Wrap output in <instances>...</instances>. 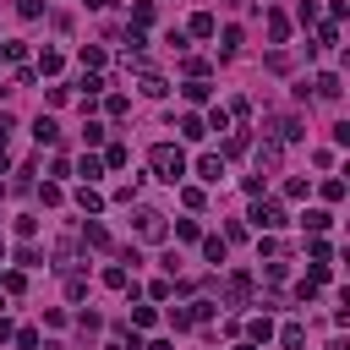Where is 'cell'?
Wrapping results in <instances>:
<instances>
[{
  "label": "cell",
  "mask_w": 350,
  "mask_h": 350,
  "mask_svg": "<svg viewBox=\"0 0 350 350\" xmlns=\"http://www.w3.org/2000/svg\"><path fill=\"white\" fill-rule=\"evenodd\" d=\"M0 191H5V186H0Z\"/></svg>",
  "instance_id": "cell-39"
},
{
  "label": "cell",
  "mask_w": 350,
  "mask_h": 350,
  "mask_svg": "<svg viewBox=\"0 0 350 350\" xmlns=\"http://www.w3.org/2000/svg\"><path fill=\"white\" fill-rule=\"evenodd\" d=\"M246 219H252V230H279V224H284V208H279V202H252Z\"/></svg>",
  "instance_id": "cell-3"
},
{
  "label": "cell",
  "mask_w": 350,
  "mask_h": 350,
  "mask_svg": "<svg viewBox=\"0 0 350 350\" xmlns=\"http://www.w3.org/2000/svg\"><path fill=\"white\" fill-rule=\"evenodd\" d=\"M334 44H339V22H323L317 27V49H334Z\"/></svg>",
  "instance_id": "cell-21"
},
{
  "label": "cell",
  "mask_w": 350,
  "mask_h": 350,
  "mask_svg": "<svg viewBox=\"0 0 350 350\" xmlns=\"http://www.w3.org/2000/svg\"><path fill=\"white\" fill-rule=\"evenodd\" d=\"M104 66V49L98 44H82V71H98Z\"/></svg>",
  "instance_id": "cell-24"
},
{
  "label": "cell",
  "mask_w": 350,
  "mask_h": 350,
  "mask_svg": "<svg viewBox=\"0 0 350 350\" xmlns=\"http://www.w3.org/2000/svg\"><path fill=\"white\" fill-rule=\"evenodd\" d=\"M82 93H88V98H93V93H104V77H98V71H88V77H82Z\"/></svg>",
  "instance_id": "cell-31"
},
{
  "label": "cell",
  "mask_w": 350,
  "mask_h": 350,
  "mask_svg": "<svg viewBox=\"0 0 350 350\" xmlns=\"http://www.w3.org/2000/svg\"><path fill=\"white\" fill-rule=\"evenodd\" d=\"M235 350H257V345H252V339H246V345H235Z\"/></svg>",
  "instance_id": "cell-38"
},
{
  "label": "cell",
  "mask_w": 350,
  "mask_h": 350,
  "mask_svg": "<svg viewBox=\"0 0 350 350\" xmlns=\"http://www.w3.org/2000/svg\"><path fill=\"white\" fill-rule=\"evenodd\" d=\"M268 334H273V323H268V317H252V345H257V339H268Z\"/></svg>",
  "instance_id": "cell-32"
},
{
  "label": "cell",
  "mask_w": 350,
  "mask_h": 350,
  "mask_svg": "<svg viewBox=\"0 0 350 350\" xmlns=\"http://www.w3.org/2000/svg\"><path fill=\"white\" fill-rule=\"evenodd\" d=\"M11 334H16V328H11V317H0V345H5Z\"/></svg>",
  "instance_id": "cell-35"
},
{
  "label": "cell",
  "mask_w": 350,
  "mask_h": 350,
  "mask_svg": "<svg viewBox=\"0 0 350 350\" xmlns=\"http://www.w3.org/2000/svg\"><path fill=\"white\" fill-rule=\"evenodd\" d=\"M208 317H213V301H191L186 306V323H208Z\"/></svg>",
  "instance_id": "cell-26"
},
{
  "label": "cell",
  "mask_w": 350,
  "mask_h": 350,
  "mask_svg": "<svg viewBox=\"0 0 350 350\" xmlns=\"http://www.w3.org/2000/svg\"><path fill=\"white\" fill-rule=\"evenodd\" d=\"M104 164H109V170H120V164H126V148H120V142H109V148H104Z\"/></svg>",
  "instance_id": "cell-27"
},
{
  "label": "cell",
  "mask_w": 350,
  "mask_h": 350,
  "mask_svg": "<svg viewBox=\"0 0 350 350\" xmlns=\"http://www.w3.org/2000/svg\"><path fill=\"white\" fill-rule=\"evenodd\" d=\"M306 257H312V262H328V257H334V246H328L323 235H312V241H306Z\"/></svg>",
  "instance_id": "cell-20"
},
{
  "label": "cell",
  "mask_w": 350,
  "mask_h": 350,
  "mask_svg": "<svg viewBox=\"0 0 350 350\" xmlns=\"http://www.w3.org/2000/svg\"><path fill=\"white\" fill-rule=\"evenodd\" d=\"M246 295H252V273H230L224 279V301L230 306H246Z\"/></svg>",
  "instance_id": "cell-5"
},
{
  "label": "cell",
  "mask_w": 350,
  "mask_h": 350,
  "mask_svg": "<svg viewBox=\"0 0 350 350\" xmlns=\"http://www.w3.org/2000/svg\"><path fill=\"white\" fill-rule=\"evenodd\" d=\"M180 137H191V142L208 137V120H202V115H180Z\"/></svg>",
  "instance_id": "cell-14"
},
{
  "label": "cell",
  "mask_w": 350,
  "mask_h": 350,
  "mask_svg": "<svg viewBox=\"0 0 350 350\" xmlns=\"http://www.w3.org/2000/svg\"><path fill=\"white\" fill-rule=\"evenodd\" d=\"M60 66H66V60H60V49H44V55H38V71H44V77H55Z\"/></svg>",
  "instance_id": "cell-23"
},
{
  "label": "cell",
  "mask_w": 350,
  "mask_h": 350,
  "mask_svg": "<svg viewBox=\"0 0 350 350\" xmlns=\"http://www.w3.org/2000/svg\"><path fill=\"white\" fill-rule=\"evenodd\" d=\"M16 11H22L27 22H33V16H44V0H16Z\"/></svg>",
  "instance_id": "cell-34"
},
{
  "label": "cell",
  "mask_w": 350,
  "mask_h": 350,
  "mask_svg": "<svg viewBox=\"0 0 350 350\" xmlns=\"http://www.w3.org/2000/svg\"><path fill=\"white\" fill-rule=\"evenodd\" d=\"M142 350H170V339H153V345H142Z\"/></svg>",
  "instance_id": "cell-36"
},
{
  "label": "cell",
  "mask_w": 350,
  "mask_h": 350,
  "mask_svg": "<svg viewBox=\"0 0 350 350\" xmlns=\"http://www.w3.org/2000/svg\"><path fill=\"white\" fill-rule=\"evenodd\" d=\"M191 33H197V38H213V33H219V22H213L208 11H197V16H191Z\"/></svg>",
  "instance_id": "cell-16"
},
{
  "label": "cell",
  "mask_w": 350,
  "mask_h": 350,
  "mask_svg": "<svg viewBox=\"0 0 350 350\" xmlns=\"http://www.w3.org/2000/svg\"><path fill=\"white\" fill-rule=\"evenodd\" d=\"M148 164H153V175H159V180H170V186L186 175V153H180L175 142H159V148L148 153Z\"/></svg>",
  "instance_id": "cell-1"
},
{
  "label": "cell",
  "mask_w": 350,
  "mask_h": 350,
  "mask_svg": "<svg viewBox=\"0 0 350 350\" xmlns=\"http://www.w3.org/2000/svg\"><path fill=\"white\" fill-rule=\"evenodd\" d=\"M82 241H88V246H98V252H104V246H109V230H104V224H82Z\"/></svg>",
  "instance_id": "cell-19"
},
{
  "label": "cell",
  "mask_w": 350,
  "mask_h": 350,
  "mask_svg": "<svg viewBox=\"0 0 350 350\" xmlns=\"http://www.w3.org/2000/svg\"><path fill=\"white\" fill-rule=\"evenodd\" d=\"M137 88H142L148 98H164V93H170V82H164L159 71H142V77H137Z\"/></svg>",
  "instance_id": "cell-8"
},
{
  "label": "cell",
  "mask_w": 350,
  "mask_h": 350,
  "mask_svg": "<svg viewBox=\"0 0 350 350\" xmlns=\"http://www.w3.org/2000/svg\"><path fill=\"white\" fill-rule=\"evenodd\" d=\"M104 284H109V290H137L131 273H126V262H109V268H104Z\"/></svg>",
  "instance_id": "cell-10"
},
{
  "label": "cell",
  "mask_w": 350,
  "mask_h": 350,
  "mask_svg": "<svg viewBox=\"0 0 350 350\" xmlns=\"http://www.w3.org/2000/svg\"><path fill=\"white\" fill-rule=\"evenodd\" d=\"M77 208H82V213H98V208H104V197H98L93 186H82V191H77Z\"/></svg>",
  "instance_id": "cell-18"
},
{
  "label": "cell",
  "mask_w": 350,
  "mask_h": 350,
  "mask_svg": "<svg viewBox=\"0 0 350 350\" xmlns=\"http://www.w3.org/2000/svg\"><path fill=\"white\" fill-rule=\"evenodd\" d=\"M279 345H284V350H301V345H306V328H301V323H284V328H279Z\"/></svg>",
  "instance_id": "cell-13"
},
{
  "label": "cell",
  "mask_w": 350,
  "mask_h": 350,
  "mask_svg": "<svg viewBox=\"0 0 350 350\" xmlns=\"http://www.w3.org/2000/svg\"><path fill=\"white\" fill-rule=\"evenodd\" d=\"M268 38H273V44L290 38V16H284V11H268Z\"/></svg>",
  "instance_id": "cell-11"
},
{
  "label": "cell",
  "mask_w": 350,
  "mask_h": 350,
  "mask_svg": "<svg viewBox=\"0 0 350 350\" xmlns=\"http://www.w3.org/2000/svg\"><path fill=\"white\" fill-rule=\"evenodd\" d=\"M137 235H142V241H164V235H170L164 213H159V208H137Z\"/></svg>",
  "instance_id": "cell-2"
},
{
  "label": "cell",
  "mask_w": 350,
  "mask_h": 350,
  "mask_svg": "<svg viewBox=\"0 0 350 350\" xmlns=\"http://www.w3.org/2000/svg\"><path fill=\"white\" fill-rule=\"evenodd\" d=\"M268 126H273V131H268V142H279V148H284V142H301V126H295L290 115H273Z\"/></svg>",
  "instance_id": "cell-4"
},
{
  "label": "cell",
  "mask_w": 350,
  "mask_h": 350,
  "mask_svg": "<svg viewBox=\"0 0 350 350\" xmlns=\"http://www.w3.org/2000/svg\"><path fill=\"white\" fill-rule=\"evenodd\" d=\"M252 159H257V175H273V170H279V142H262Z\"/></svg>",
  "instance_id": "cell-7"
},
{
  "label": "cell",
  "mask_w": 350,
  "mask_h": 350,
  "mask_svg": "<svg viewBox=\"0 0 350 350\" xmlns=\"http://www.w3.org/2000/svg\"><path fill=\"white\" fill-rule=\"evenodd\" d=\"M180 93H186V98H191V104H208V93H213V88H208V82H202V77H191V82H186V88H180Z\"/></svg>",
  "instance_id": "cell-17"
},
{
  "label": "cell",
  "mask_w": 350,
  "mask_h": 350,
  "mask_svg": "<svg viewBox=\"0 0 350 350\" xmlns=\"http://www.w3.org/2000/svg\"><path fill=\"white\" fill-rule=\"evenodd\" d=\"M197 175H202V180H219V175H224V159H219V153H202V159H197Z\"/></svg>",
  "instance_id": "cell-12"
},
{
  "label": "cell",
  "mask_w": 350,
  "mask_h": 350,
  "mask_svg": "<svg viewBox=\"0 0 350 350\" xmlns=\"http://www.w3.org/2000/svg\"><path fill=\"white\" fill-rule=\"evenodd\" d=\"M131 22H137V27H148V22H153V5H148V0H142V5H131Z\"/></svg>",
  "instance_id": "cell-30"
},
{
  "label": "cell",
  "mask_w": 350,
  "mask_h": 350,
  "mask_svg": "<svg viewBox=\"0 0 350 350\" xmlns=\"http://www.w3.org/2000/svg\"><path fill=\"white\" fill-rule=\"evenodd\" d=\"M55 137H60V126H55L49 115H38V120H33V142H38V148H49Z\"/></svg>",
  "instance_id": "cell-9"
},
{
  "label": "cell",
  "mask_w": 350,
  "mask_h": 350,
  "mask_svg": "<svg viewBox=\"0 0 350 350\" xmlns=\"http://www.w3.org/2000/svg\"><path fill=\"white\" fill-rule=\"evenodd\" d=\"M202 257H208V262H224V241H219V235H202Z\"/></svg>",
  "instance_id": "cell-25"
},
{
  "label": "cell",
  "mask_w": 350,
  "mask_h": 350,
  "mask_svg": "<svg viewBox=\"0 0 350 350\" xmlns=\"http://www.w3.org/2000/svg\"><path fill=\"white\" fill-rule=\"evenodd\" d=\"M11 339H16V350H38V334H33V328H22V334H11Z\"/></svg>",
  "instance_id": "cell-33"
},
{
  "label": "cell",
  "mask_w": 350,
  "mask_h": 350,
  "mask_svg": "<svg viewBox=\"0 0 350 350\" xmlns=\"http://www.w3.org/2000/svg\"><path fill=\"white\" fill-rule=\"evenodd\" d=\"M301 224H306V230H312V235H323V230H328V224H334V213H328V208H312V213H306V219H301Z\"/></svg>",
  "instance_id": "cell-15"
},
{
  "label": "cell",
  "mask_w": 350,
  "mask_h": 350,
  "mask_svg": "<svg viewBox=\"0 0 350 350\" xmlns=\"http://www.w3.org/2000/svg\"><path fill=\"white\" fill-rule=\"evenodd\" d=\"M22 284H27L22 273H0V290H5V295H22Z\"/></svg>",
  "instance_id": "cell-29"
},
{
  "label": "cell",
  "mask_w": 350,
  "mask_h": 350,
  "mask_svg": "<svg viewBox=\"0 0 350 350\" xmlns=\"http://www.w3.org/2000/svg\"><path fill=\"white\" fill-rule=\"evenodd\" d=\"M312 93H317V98H339V93H345L339 71H317V77H312Z\"/></svg>",
  "instance_id": "cell-6"
},
{
  "label": "cell",
  "mask_w": 350,
  "mask_h": 350,
  "mask_svg": "<svg viewBox=\"0 0 350 350\" xmlns=\"http://www.w3.org/2000/svg\"><path fill=\"white\" fill-rule=\"evenodd\" d=\"M235 49H241V27H224V38H219V55H224V60H230V55H235Z\"/></svg>",
  "instance_id": "cell-22"
},
{
  "label": "cell",
  "mask_w": 350,
  "mask_h": 350,
  "mask_svg": "<svg viewBox=\"0 0 350 350\" xmlns=\"http://www.w3.org/2000/svg\"><path fill=\"white\" fill-rule=\"evenodd\" d=\"M5 164H11V153H5V142H0V170H5Z\"/></svg>",
  "instance_id": "cell-37"
},
{
  "label": "cell",
  "mask_w": 350,
  "mask_h": 350,
  "mask_svg": "<svg viewBox=\"0 0 350 350\" xmlns=\"http://www.w3.org/2000/svg\"><path fill=\"white\" fill-rule=\"evenodd\" d=\"M77 175H88V180H93V175H104V159H93V153H88V159L77 164Z\"/></svg>",
  "instance_id": "cell-28"
}]
</instances>
